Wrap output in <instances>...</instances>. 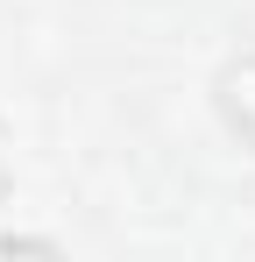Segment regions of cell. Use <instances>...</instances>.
Here are the masks:
<instances>
[{
	"instance_id": "obj_1",
	"label": "cell",
	"mask_w": 255,
	"mask_h": 262,
	"mask_svg": "<svg viewBox=\"0 0 255 262\" xmlns=\"http://www.w3.org/2000/svg\"><path fill=\"white\" fill-rule=\"evenodd\" d=\"M213 99H220V121L255 149V57H234V64L213 78Z\"/></svg>"
},
{
	"instance_id": "obj_2",
	"label": "cell",
	"mask_w": 255,
	"mask_h": 262,
	"mask_svg": "<svg viewBox=\"0 0 255 262\" xmlns=\"http://www.w3.org/2000/svg\"><path fill=\"white\" fill-rule=\"evenodd\" d=\"M0 206H7V163H0ZM0 248H14V234H0Z\"/></svg>"
}]
</instances>
